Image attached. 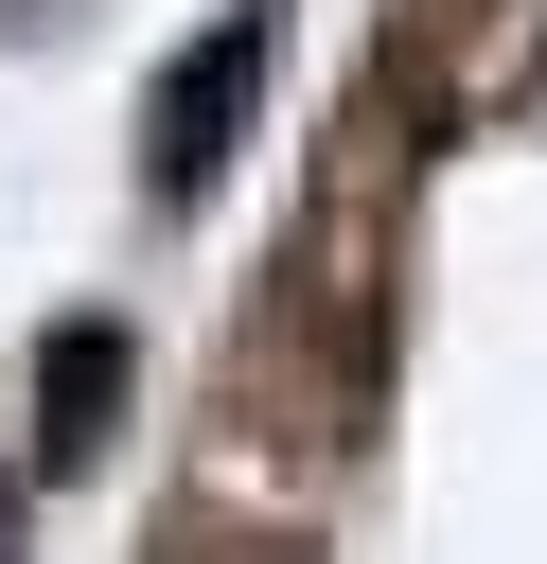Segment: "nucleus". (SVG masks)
I'll return each instance as SVG.
<instances>
[{
    "label": "nucleus",
    "mask_w": 547,
    "mask_h": 564,
    "mask_svg": "<svg viewBox=\"0 0 547 564\" xmlns=\"http://www.w3.org/2000/svg\"><path fill=\"white\" fill-rule=\"evenodd\" d=\"M265 70H282V0H229V18L141 88V176H159V194H212L229 141H247V106H265Z\"/></svg>",
    "instance_id": "obj_1"
},
{
    "label": "nucleus",
    "mask_w": 547,
    "mask_h": 564,
    "mask_svg": "<svg viewBox=\"0 0 547 564\" xmlns=\"http://www.w3.org/2000/svg\"><path fill=\"white\" fill-rule=\"evenodd\" d=\"M124 388H141L124 317H53V335H35V476H88L106 423H124Z\"/></svg>",
    "instance_id": "obj_2"
},
{
    "label": "nucleus",
    "mask_w": 547,
    "mask_h": 564,
    "mask_svg": "<svg viewBox=\"0 0 547 564\" xmlns=\"http://www.w3.org/2000/svg\"><path fill=\"white\" fill-rule=\"evenodd\" d=\"M0 564H18V476H0Z\"/></svg>",
    "instance_id": "obj_3"
},
{
    "label": "nucleus",
    "mask_w": 547,
    "mask_h": 564,
    "mask_svg": "<svg viewBox=\"0 0 547 564\" xmlns=\"http://www.w3.org/2000/svg\"><path fill=\"white\" fill-rule=\"evenodd\" d=\"M176 564H212V546H176Z\"/></svg>",
    "instance_id": "obj_4"
}]
</instances>
